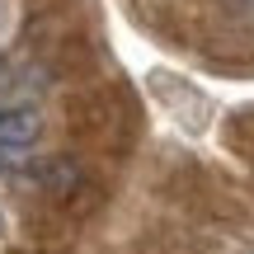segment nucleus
<instances>
[{"label": "nucleus", "mask_w": 254, "mask_h": 254, "mask_svg": "<svg viewBox=\"0 0 254 254\" xmlns=\"http://www.w3.org/2000/svg\"><path fill=\"white\" fill-rule=\"evenodd\" d=\"M43 136V113L38 109H0V155L5 160H19L28 146Z\"/></svg>", "instance_id": "f257e3e1"}]
</instances>
